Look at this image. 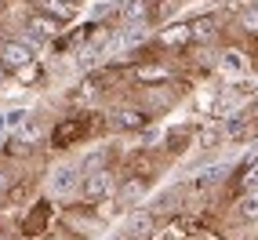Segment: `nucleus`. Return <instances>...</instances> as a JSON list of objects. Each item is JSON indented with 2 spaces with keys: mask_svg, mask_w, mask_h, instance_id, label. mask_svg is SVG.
Here are the masks:
<instances>
[{
  "mask_svg": "<svg viewBox=\"0 0 258 240\" xmlns=\"http://www.w3.org/2000/svg\"><path fill=\"white\" fill-rule=\"evenodd\" d=\"M37 47H40V40H33V37L4 40L0 44V66H4V70H26L33 62V55H37Z\"/></svg>",
  "mask_w": 258,
  "mask_h": 240,
  "instance_id": "f257e3e1",
  "label": "nucleus"
},
{
  "mask_svg": "<svg viewBox=\"0 0 258 240\" xmlns=\"http://www.w3.org/2000/svg\"><path fill=\"white\" fill-rule=\"evenodd\" d=\"M113 193H116V178L109 175L106 167H98V171H91V175L84 178V200H88V204L109 200Z\"/></svg>",
  "mask_w": 258,
  "mask_h": 240,
  "instance_id": "f03ea898",
  "label": "nucleus"
},
{
  "mask_svg": "<svg viewBox=\"0 0 258 240\" xmlns=\"http://www.w3.org/2000/svg\"><path fill=\"white\" fill-rule=\"evenodd\" d=\"M157 19V0H124L120 4V22L124 26H149Z\"/></svg>",
  "mask_w": 258,
  "mask_h": 240,
  "instance_id": "7ed1b4c3",
  "label": "nucleus"
},
{
  "mask_svg": "<svg viewBox=\"0 0 258 240\" xmlns=\"http://www.w3.org/2000/svg\"><path fill=\"white\" fill-rule=\"evenodd\" d=\"M80 175L84 171L77 167V164H58L55 171H51V193L55 197H70V193H77V186H80Z\"/></svg>",
  "mask_w": 258,
  "mask_h": 240,
  "instance_id": "20e7f679",
  "label": "nucleus"
},
{
  "mask_svg": "<svg viewBox=\"0 0 258 240\" xmlns=\"http://www.w3.org/2000/svg\"><path fill=\"white\" fill-rule=\"evenodd\" d=\"M58 33V19H51V15H33L29 19V33L26 37H33V40H47V37H55Z\"/></svg>",
  "mask_w": 258,
  "mask_h": 240,
  "instance_id": "39448f33",
  "label": "nucleus"
},
{
  "mask_svg": "<svg viewBox=\"0 0 258 240\" xmlns=\"http://www.w3.org/2000/svg\"><path fill=\"white\" fill-rule=\"evenodd\" d=\"M164 47H175V44H189L193 40V22H178V26H167L160 29V37H157Z\"/></svg>",
  "mask_w": 258,
  "mask_h": 240,
  "instance_id": "423d86ee",
  "label": "nucleus"
},
{
  "mask_svg": "<svg viewBox=\"0 0 258 240\" xmlns=\"http://www.w3.org/2000/svg\"><path fill=\"white\" fill-rule=\"evenodd\" d=\"M222 175H226V164H208L204 171H197V175L189 178V186H193L197 193H204V190H211V186H215Z\"/></svg>",
  "mask_w": 258,
  "mask_h": 240,
  "instance_id": "0eeeda50",
  "label": "nucleus"
},
{
  "mask_svg": "<svg viewBox=\"0 0 258 240\" xmlns=\"http://www.w3.org/2000/svg\"><path fill=\"white\" fill-rule=\"evenodd\" d=\"M236 211H240V218H244V222H258V186H254V190H244V197H240V204H236Z\"/></svg>",
  "mask_w": 258,
  "mask_h": 240,
  "instance_id": "6e6552de",
  "label": "nucleus"
},
{
  "mask_svg": "<svg viewBox=\"0 0 258 240\" xmlns=\"http://www.w3.org/2000/svg\"><path fill=\"white\" fill-rule=\"evenodd\" d=\"M113 124L135 131V128H142V124H146V113H142V109H116V113H113Z\"/></svg>",
  "mask_w": 258,
  "mask_h": 240,
  "instance_id": "1a4fd4ad",
  "label": "nucleus"
},
{
  "mask_svg": "<svg viewBox=\"0 0 258 240\" xmlns=\"http://www.w3.org/2000/svg\"><path fill=\"white\" fill-rule=\"evenodd\" d=\"M37 8L44 15H51V19H58V22H66L73 15V4H66V0H37Z\"/></svg>",
  "mask_w": 258,
  "mask_h": 240,
  "instance_id": "9d476101",
  "label": "nucleus"
},
{
  "mask_svg": "<svg viewBox=\"0 0 258 240\" xmlns=\"http://www.w3.org/2000/svg\"><path fill=\"white\" fill-rule=\"evenodd\" d=\"M135 80L139 84H164L167 73L160 70V66H139V70H135Z\"/></svg>",
  "mask_w": 258,
  "mask_h": 240,
  "instance_id": "9b49d317",
  "label": "nucleus"
},
{
  "mask_svg": "<svg viewBox=\"0 0 258 240\" xmlns=\"http://www.w3.org/2000/svg\"><path fill=\"white\" fill-rule=\"evenodd\" d=\"M149 229H153V215H135L131 226H127V236H131V240H142Z\"/></svg>",
  "mask_w": 258,
  "mask_h": 240,
  "instance_id": "f8f14e48",
  "label": "nucleus"
},
{
  "mask_svg": "<svg viewBox=\"0 0 258 240\" xmlns=\"http://www.w3.org/2000/svg\"><path fill=\"white\" fill-rule=\"evenodd\" d=\"M146 193V178H127L124 186H120V197L124 200H139Z\"/></svg>",
  "mask_w": 258,
  "mask_h": 240,
  "instance_id": "ddd939ff",
  "label": "nucleus"
},
{
  "mask_svg": "<svg viewBox=\"0 0 258 240\" xmlns=\"http://www.w3.org/2000/svg\"><path fill=\"white\" fill-rule=\"evenodd\" d=\"M211 33H215V19H211V15H204V19L193 22V40H208Z\"/></svg>",
  "mask_w": 258,
  "mask_h": 240,
  "instance_id": "4468645a",
  "label": "nucleus"
},
{
  "mask_svg": "<svg viewBox=\"0 0 258 240\" xmlns=\"http://www.w3.org/2000/svg\"><path fill=\"white\" fill-rule=\"evenodd\" d=\"M222 135H226V128H218V124H211V128H204V131H200V146H204V149H211V146H218V142H222Z\"/></svg>",
  "mask_w": 258,
  "mask_h": 240,
  "instance_id": "2eb2a0df",
  "label": "nucleus"
},
{
  "mask_svg": "<svg viewBox=\"0 0 258 240\" xmlns=\"http://www.w3.org/2000/svg\"><path fill=\"white\" fill-rule=\"evenodd\" d=\"M258 186V157L244 167V175H240V190H254Z\"/></svg>",
  "mask_w": 258,
  "mask_h": 240,
  "instance_id": "dca6fc26",
  "label": "nucleus"
},
{
  "mask_svg": "<svg viewBox=\"0 0 258 240\" xmlns=\"http://www.w3.org/2000/svg\"><path fill=\"white\" fill-rule=\"evenodd\" d=\"M222 70H226V73H236V70H247V58H244V55H236V51H229V55L222 58Z\"/></svg>",
  "mask_w": 258,
  "mask_h": 240,
  "instance_id": "f3484780",
  "label": "nucleus"
},
{
  "mask_svg": "<svg viewBox=\"0 0 258 240\" xmlns=\"http://www.w3.org/2000/svg\"><path fill=\"white\" fill-rule=\"evenodd\" d=\"M98 167H102V153H91V157L84 160V167H80V171H84V175H91V171H98Z\"/></svg>",
  "mask_w": 258,
  "mask_h": 240,
  "instance_id": "a211bd4d",
  "label": "nucleus"
},
{
  "mask_svg": "<svg viewBox=\"0 0 258 240\" xmlns=\"http://www.w3.org/2000/svg\"><path fill=\"white\" fill-rule=\"evenodd\" d=\"M26 124V109H15V113H8V128H22Z\"/></svg>",
  "mask_w": 258,
  "mask_h": 240,
  "instance_id": "6ab92c4d",
  "label": "nucleus"
},
{
  "mask_svg": "<svg viewBox=\"0 0 258 240\" xmlns=\"http://www.w3.org/2000/svg\"><path fill=\"white\" fill-rule=\"evenodd\" d=\"M244 29H247V33H258V11L244 15Z\"/></svg>",
  "mask_w": 258,
  "mask_h": 240,
  "instance_id": "aec40b11",
  "label": "nucleus"
},
{
  "mask_svg": "<svg viewBox=\"0 0 258 240\" xmlns=\"http://www.w3.org/2000/svg\"><path fill=\"white\" fill-rule=\"evenodd\" d=\"M8 182H11V175H8V171H4V167H0V193H4V190H8Z\"/></svg>",
  "mask_w": 258,
  "mask_h": 240,
  "instance_id": "412c9836",
  "label": "nucleus"
},
{
  "mask_svg": "<svg viewBox=\"0 0 258 240\" xmlns=\"http://www.w3.org/2000/svg\"><path fill=\"white\" fill-rule=\"evenodd\" d=\"M4 128H8V116H4V113H0V131H4Z\"/></svg>",
  "mask_w": 258,
  "mask_h": 240,
  "instance_id": "4be33fe9",
  "label": "nucleus"
},
{
  "mask_svg": "<svg viewBox=\"0 0 258 240\" xmlns=\"http://www.w3.org/2000/svg\"><path fill=\"white\" fill-rule=\"evenodd\" d=\"M0 84H4V66H0Z\"/></svg>",
  "mask_w": 258,
  "mask_h": 240,
  "instance_id": "5701e85b",
  "label": "nucleus"
},
{
  "mask_svg": "<svg viewBox=\"0 0 258 240\" xmlns=\"http://www.w3.org/2000/svg\"><path fill=\"white\" fill-rule=\"evenodd\" d=\"M66 4H73V8H77V4H80V0H66Z\"/></svg>",
  "mask_w": 258,
  "mask_h": 240,
  "instance_id": "b1692460",
  "label": "nucleus"
},
{
  "mask_svg": "<svg viewBox=\"0 0 258 240\" xmlns=\"http://www.w3.org/2000/svg\"><path fill=\"white\" fill-rule=\"evenodd\" d=\"M254 116H258V113H254Z\"/></svg>",
  "mask_w": 258,
  "mask_h": 240,
  "instance_id": "393cba45",
  "label": "nucleus"
}]
</instances>
